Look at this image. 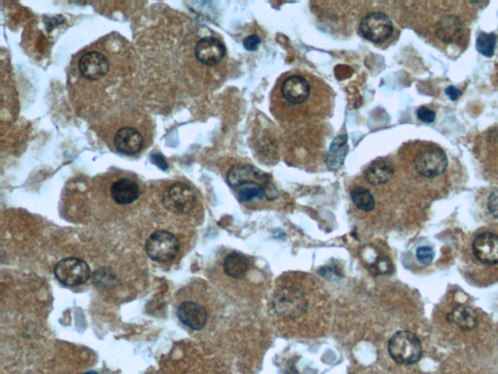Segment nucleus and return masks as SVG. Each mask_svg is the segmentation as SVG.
Segmentation results:
<instances>
[{"label": "nucleus", "mask_w": 498, "mask_h": 374, "mask_svg": "<svg viewBox=\"0 0 498 374\" xmlns=\"http://www.w3.org/2000/svg\"><path fill=\"white\" fill-rule=\"evenodd\" d=\"M312 79L306 74L300 73H288L279 83L275 85V95L277 102L285 103V107L293 110L294 113H306L304 105L312 100L314 88Z\"/></svg>", "instance_id": "f257e3e1"}, {"label": "nucleus", "mask_w": 498, "mask_h": 374, "mask_svg": "<svg viewBox=\"0 0 498 374\" xmlns=\"http://www.w3.org/2000/svg\"><path fill=\"white\" fill-rule=\"evenodd\" d=\"M272 305L275 314L288 320L298 319L309 308L306 294L292 286L280 289L272 298Z\"/></svg>", "instance_id": "f03ea898"}, {"label": "nucleus", "mask_w": 498, "mask_h": 374, "mask_svg": "<svg viewBox=\"0 0 498 374\" xmlns=\"http://www.w3.org/2000/svg\"><path fill=\"white\" fill-rule=\"evenodd\" d=\"M388 353L400 365H414L423 356V346L415 333L402 331L392 336L388 341Z\"/></svg>", "instance_id": "7ed1b4c3"}, {"label": "nucleus", "mask_w": 498, "mask_h": 374, "mask_svg": "<svg viewBox=\"0 0 498 374\" xmlns=\"http://www.w3.org/2000/svg\"><path fill=\"white\" fill-rule=\"evenodd\" d=\"M179 242L176 236L165 230H159L147 239L145 249L148 256L159 264H166L179 253Z\"/></svg>", "instance_id": "20e7f679"}, {"label": "nucleus", "mask_w": 498, "mask_h": 374, "mask_svg": "<svg viewBox=\"0 0 498 374\" xmlns=\"http://www.w3.org/2000/svg\"><path fill=\"white\" fill-rule=\"evenodd\" d=\"M54 274L63 286H78L87 283L91 277L89 265L82 259L68 257L63 259L55 265Z\"/></svg>", "instance_id": "39448f33"}, {"label": "nucleus", "mask_w": 498, "mask_h": 374, "mask_svg": "<svg viewBox=\"0 0 498 374\" xmlns=\"http://www.w3.org/2000/svg\"><path fill=\"white\" fill-rule=\"evenodd\" d=\"M415 169L420 176L435 179L443 175L449 165L446 153L441 148H425L415 158Z\"/></svg>", "instance_id": "423d86ee"}, {"label": "nucleus", "mask_w": 498, "mask_h": 374, "mask_svg": "<svg viewBox=\"0 0 498 374\" xmlns=\"http://www.w3.org/2000/svg\"><path fill=\"white\" fill-rule=\"evenodd\" d=\"M359 31L367 41L381 43L388 41L393 33V24L388 15L374 12L362 19Z\"/></svg>", "instance_id": "0eeeda50"}, {"label": "nucleus", "mask_w": 498, "mask_h": 374, "mask_svg": "<svg viewBox=\"0 0 498 374\" xmlns=\"http://www.w3.org/2000/svg\"><path fill=\"white\" fill-rule=\"evenodd\" d=\"M163 203L171 213L184 214L194 208L196 195L194 190L184 184H176L169 187L163 196Z\"/></svg>", "instance_id": "6e6552de"}, {"label": "nucleus", "mask_w": 498, "mask_h": 374, "mask_svg": "<svg viewBox=\"0 0 498 374\" xmlns=\"http://www.w3.org/2000/svg\"><path fill=\"white\" fill-rule=\"evenodd\" d=\"M78 66L81 76L90 81L100 80L105 78L110 71V62L107 58L105 55L97 51L82 55Z\"/></svg>", "instance_id": "1a4fd4ad"}, {"label": "nucleus", "mask_w": 498, "mask_h": 374, "mask_svg": "<svg viewBox=\"0 0 498 374\" xmlns=\"http://www.w3.org/2000/svg\"><path fill=\"white\" fill-rule=\"evenodd\" d=\"M226 55L222 42L216 37H203L195 47V57L203 65L213 66L221 63Z\"/></svg>", "instance_id": "9d476101"}, {"label": "nucleus", "mask_w": 498, "mask_h": 374, "mask_svg": "<svg viewBox=\"0 0 498 374\" xmlns=\"http://www.w3.org/2000/svg\"><path fill=\"white\" fill-rule=\"evenodd\" d=\"M474 256L481 264H498V236L491 232L481 233L474 239Z\"/></svg>", "instance_id": "9b49d317"}, {"label": "nucleus", "mask_w": 498, "mask_h": 374, "mask_svg": "<svg viewBox=\"0 0 498 374\" xmlns=\"http://www.w3.org/2000/svg\"><path fill=\"white\" fill-rule=\"evenodd\" d=\"M227 180L234 189L235 188L238 189L242 185L250 184V182H257L263 185L272 184L266 174L248 164H240L232 167L228 172Z\"/></svg>", "instance_id": "f8f14e48"}, {"label": "nucleus", "mask_w": 498, "mask_h": 374, "mask_svg": "<svg viewBox=\"0 0 498 374\" xmlns=\"http://www.w3.org/2000/svg\"><path fill=\"white\" fill-rule=\"evenodd\" d=\"M180 322L191 330L201 331L208 322V312L202 305L193 301L182 302L177 310Z\"/></svg>", "instance_id": "ddd939ff"}, {"label": "nucleus", "mask_w": 498, "mask_h": 374, "mask_svg": "<svg viewBox=\"0 0 498 374\" xmlns=\"http://www.w3.org/2000/svg\"><path fill=\"white\" fill-rule=\"evenodd\" d=\"M143 143L142 135L132 127L121 128L114 137V145L122 155H137L142 150Z\"/></svg>", "instance_id": "4468645a"}, {"label": "nucleus", "mask_w": 498, "mask_h": 374, "mask_svg": "<svg viewBox=\"0 0 498 374\" xmlns=\"http://www.w3.org/2000/svg\"><path fill=\"white\" fill-rule=\"evenodd\" d=\"M465 26L457 16L447 15L436 26V34L445 43H457L462 38Z\"/></svg>", "instance_id": "2eb2a0df"}, {"label": "nucleus", "mask_w": 498, "mask_h": 374, "mask_svg": "<svg viewBox=\"0 0 498 374\" xmlns=\"http://www.w3.org/2000/svg\"><path fill=\"white\" fill-rule=\"evenodd\" d=\"M110 194L119 205H129L139 198L140 189L139 185L134 180L120 179L111 185Z\"/></svg>", "instance_id": "dca6fc26"}, {"label": "nucleus", "mask_w": 498, "mask_h": 374, "mask_svg": "<svg viewBox=\"0 0 498 374\" xmlns=\"http://www.w3.org/2000/svg\"><path fill=\"white\" fill-rule=\"evenodd\" d=\"M447 322L457 330L470 331L477 327L478 316L471 307L458 305L447 315Z\"/></svg>", "instance_id": "f3484780"}, {"label": "nucleus", "mask_w": 498, "mask_h": 374, "mask_svg": "<svg viewBox=\"0 0 498 374\" xmlns=\"http://www.w3.org/2000/svg\"><path fill=\"white\" fill-rule=\"evenodd\" d=\"M394 175L393 167L386 160L373 162L366 170L365 177L372 185H383L388 182Z\"/></svg>", "instance_id": "a211bd4d"}, {"label": "nucleus", "mask_w": 498, "mask_h": 374, "mask_svg": "<svg viewBox=\"0 0 498 374\" xmlns=\"http://www.w3.org/2000/svg\"><path fill=\"white\" fill-rule=\"evenodd\" d=\"M346 153H348V137L346 135H341L336 137L331 145L327 160L328 168L332 171L340 169L343 166Z\"/></svg>", "instance_id": "6ab92c4d"}, {"label": "nucleus", "mask_w": 498, "mask_h": 374, "mask_svg": "<svg viewBox=\"0 0 498 374\" xmlns=\"http://www.w3.org/2000/svg\"><path fill=\"white\" fill-rule=\"evenodd\" d=\"M249 265L250 264L245 256L238 253H232L228 254L225 259L224 272L235 279H243L248 271Z\"/></svg>", "instance_id": "aec40b11"}, {"label": "nucleus", "mask_w": 498, "mask_h": 374, "mask_svg": "<svg viewBox=\"0 0 498 374\" xmlns=\"http://www.w3.org/2000/svg\"><path fill=\"white\" fill-rule=\"evenodd\" d=\"M351 200L354 205L363 212H371L375 209L376 201L372 193L366 188L357 187L352 189Z\"/></svg>", "instance_id": "412c9836"}, {"label": "nucleus", "mask_w": 498, "mask_h": 374, "mask_svg": "<svg viewBox=\"0 0 498 374\" xmlns=\"http://www.w3.org/2000/svg\"><path fill=\"white\" fill-rule=\"evenodd\" d=\"M497 46V36L494 33H482L477 37L476 49L484 57H492Z\"/></svg>", "instance_id": "4be33fe9"}, {"label": "nucleus", "mask_w": 498, "mask_h": 374, "mask_svg": "<svg viewBox=\"0 0 498 374\" xmlns=\"http://www.w3.org/2000/svg\"><path fill=\"white\" fill-rule=\"evenodd\" d=\"M434 256L435 254H434L433 249L428 246H420L415 253L418 262L423 265L430 264L433 261Z\"/></svg>", "instance_id": "5701e85b"}, {"label": "nucleus", "mask_w": 498, "mask_h": 374, "mask_svg": "<svg viewBox=\"0 0 498 374\" xmlns=\"http://www.w3.org/2000/svg\"><path fill=\"white\" fill-rule=\"evenodd\" d=\"M417 115L421 122L426 124L433 123L436 118V113L431 110L430 108L426 107L418 108Z\"/></svg>", "instance_id": "b1692460"}, {"label": "nucleus", "mask_w": 498, "mask_h": 374, "mask_svg": "<svg viewBox=\"0 0 498 374\" xmlns=\"http://www.w3.org/2000/svg\"><path fill=\"white\" fill-rule=\"evenodd\" d=\"M487 209L492 217L498 219V189L494 190L487 199Z\"/></svg>", "instance_id": "393cba45"}, {"label": "nucleus", "mask_w": 498, "mask_h": 374, "mask_svg": "<svg viewBox=\"0 0 498 374\" xmlns=\"http://www.w3.org/2000/svg\"><path fill=\"white\" fill-rule=\"evenodd\" d=\"M261 43V39L259 38L258 36H249L246 37L245 41H243V46H245L246 50L248 51H255L258 49L259 45Z\"/></svg>", "instance_id": "a878e982"}, {"label": "nucleus", "mask_w": 498, "mask_h": 374, "mask_svg": "<svg viewBox=\"0 0 498 374\" xmlns=\"http://www.w3.org/2000/svg\"><path fill=\"white\" fill-rule=\"evenodd\" d=\"M445 93H446L447 97H449L452 100H457L458 98L462 95V91H460V90L455 88V86L447 87V88L445 90Z\"/></svg>", "instance_id": "bb28decb"}, {"label": "nucleus", "mask_w": 498, "mask_h": 374, "mask_svg": "<svg viewBox=\"0 0 498 374\" xmlns=\"http://www.w3.org/2000/svg\"><path fill=\"white\" fill-rule=\"evenodd\" d=\"M84 374H97V373H92H92H84Z\"/></svg>", "instance_id": "cd10ccee"}]
</instances>
